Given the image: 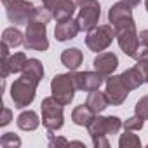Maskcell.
<instances>
[{
    "label": "cell",
    "instance_id": "cell-2",
    "mask_svg": "<svg viewBox=\"0 0 148 148\" xmlns=\"http://www.w3.org/2000/svg\"><path fill=\"white\" fill-rule=\"evenodd\" d=\"M51 91L52 96L61 103V105H70L73 96L77 91V84H75V73H59L51 80Z\"/></svg>",
    "mask_w": 148,
    "mask_h": 148
},
{
    "label": "cell",
    "instance_id": "cell-15",
    "mask_svg": "<svg viewBox=\"0 0 148 148\" xmlns=\"http://www.w3.org/2000/svg\"><path fill=\"white\" fill-rule=\"evenodd\" d=\"M79 32H80V28H79L77 19L68 18V19H64V21H58V25H56V28H54V37H56V40H59V42H66V40L75 38Z\"/></svg>",
    "mask_w": 148,
    "mask_h": 148
},
{
    "label": "cell",
    "instance_id": "cell-31",
    "mask_svg": "<svg viewBox=\"0 0 148 148\" xmlns=\"http://www.w3.org/2000/svg\"><path fill=\"white\" fill-rule=\"evenodd\" d=\"M12 120V112L9 108H2V119H0V125H7Z\"/></svg>",
    "mask_w": 148,
    "mask_h": 148
},
{
    "label": "cell",
    "instance_id": "cell-25",
    "mask_svg": "<svg viewBox=\"0 0 148 148\" xmlns=\"http://www.w3.org/2000/svg\"><path fill=\"white\" fill-rule=\"evenodd\" d=\"M134 112H136V115H138V117H141L143 120H148V96L141 98V99L136 103Z\"/></svg>",
    "mask_w": 148,
    "mask_h": 148
},
{
    "label": "cell",
    "instance_id": "cell-21",
    "mask_svg": "<svg viewBox=\"0 0 148 148\" xmlns=\"http://www.w3.org/2000/svg\"><path fill=\"white\" fill-rule=\"evenodd\" d=\"M122 79H124V82H125V86L132 91V89H138L139 86H143L146 80H145V77H143V73L134 66V68H129V70H125L124 73H122Z\"/></svg>",
    "mask_w": 148,
    "mask_h": 148
},
{
    "label": "cell",
    "instance_id": "cell-22",
    "mask_svg": "<svg viewBox=\"0 0 148 148\" xmlns=\"http://www.w3.org/2000/svg\"><path fill=\"white\" fill-rule=\"evenodd\" d=\"M2 42H5L9 47H18V45H21V44H25V38H23V33H21L18 28L11 26V28H5V30H4V33H2Z\"/></svg>",
    "mask_w": 148,
    "mask_h": 148
},
{
    "label": "cell",
    "instance_id": "cell-13",
    "mask_svg": "<svg viewBox=\"0 0 148 148\" xmlns=\"http://www.w3.org/2000/svg\"><path fill=\"white\" fill-rule=\"evenodd\" d=\"M26 63H28V59H26L25 52H16V54L9 56L7 59H2L0 61V66H2V79H7L11 73H23Z\"/></svg>",
    "mask_w": 148,
    "mask_h": 148
},
{
    "label": "cell",
    "instance_id": "cell-18",
    "mask_svg": "<svg viewBox=\"0 0 148 148\" xmlns=\"http://www.w3.org/2000/svg\"><path fill=\"white\" fill-rule=\"evenodd\" d=\"M21 77L35 82V84H40V80L44 79V66L38 59H28L23 73H21Z\"/></svg>",
    "mask_w": 148,
    "mask_h": 148
},
{
    "label": "cell",
    "instance_id": "cell-1",
    "mask_svg": "<svg viewBox=\"0 0 148 148\" xmlns=\"http://www.w3.org/2000/svg\"><path fill=\"white\" fill-rule=\"evenodd\" d=\"M25 47L28 51H38V52L47 51V47H49V40H47V23L38 21V19H32L26 25Z\"/></svg>",
    "mask_w": 148,
    "mask_h": 148
},
{
    "label": "cell",
    "instance_id": "cell-4",
    "mask_svg": "<svg viewBox=\"0 0 148 148\" xmlns=\"http://www.w3.org/2000/svg\"><path fill=\"white\" fill-rule=\"evenodd\" d=\"M7 11V18L14 25H28L37 12V7L26 0H2Z\"/></svg>",
    "mask_w": 148,
    "mask_h": 148
},
{
    "label": "cell",
    "instance_id": "cell-11",
    "mask_svg": "<svg viewBox=\"0 0 148 148\" xmlns=\"http://www.w3.org/2000/svg\"><path fill=\"white\" fill-rule=\"evenodd\" d=\"M108 21L113 28H119V26H124V25L134 21L132 19V7L127 2H124V0L113 4L108 11Z\"/></svg>",
    "mask_w": 148,
    "mask_h": 148
},
{
    "label": "cell",
    "instance_id": "cell-29",
    "mask_svg": "<svg viewBox=\"0 0 148 148\" xmlns=\"http://www.w3.org/2000/svg\"><path fill=\"white\" fill-rule=\"evenodd\" d=\"M92 145H94L96 148H108V146H110L108 136H99V138H94V139H92Z\"/></svg>",
    "mask_w": 148,
    "mask_h": 148
},
{
    "label": "cell",
    "instance_id": "cell-19",
    "mask_svg": "<svg viewBox=\"0 0 148 148\" xmlns=\"http://www.w3.org/2000/svg\"><path fill=\"white\" fill-rule=\"evenodd\" d=\"M84 61V56H82V51H79L77 47H73V49H66L63 51L61 54V63L70 70V71H75Z\"/></svg>",
    "mask_w": 148,
    "mask_h": 148
},
{
    "label": "cell",
    "instance_id": "cell-14",
    "mask_svg": "<svg viewBox=\"0 0 148 148\" xmlns=\"http://www.w3.org/2000/svg\"><path fill=\"white\" fill-rule=\"evenodd\" d=\"M94 70L99 71L101 75L108 77L117 70L119 66V58L113 54V52H99L96 58H94Z\"/></svg>",
    "mask_w": 148,
    "mask_h": 148
},
{
    "label": "cell",
    "instance_id": "cell-33",
    "mask_svg": "<svg viewBox=\"0 0 148 148\" xmlns=\"http://www.w3.org/2000/svg\"><path fill=\"white\" fill-rule=\"evenodd\" d=\"M138 37H139V44H146L148 45V30H141L138 33Z\"/></svg>",
    "mask_w": 148,
    "mask_h": 148
},
{
    "label": "cell",
    "instance_id": "cell-17",
    "mask_svg": "<svg viewBox=\"0 0 148 148\" xmlns=\"http://www.w3.org/2000/svg\"><path fill=\"white\" fill-rule=\"evenodd\" d=\"M94 117H96V113H94L87 105H79V106L73 108V112H71V120H73V124H77V125H80V127H87V125L94 120Z\"/></svg>",
    "mask_w": 148,
    "mask_h": 148
},
{
    "label": "cell",
    "instance_id": "cell-6",
    "mask_svg": "<svg viewBox=\"0 0 148 148\" xmlns=\"http://www.w3.org/2000/svg\"><path fill=\"white\" fill-rule=\"evenodd\" d=\"M37 86L38 84H35V82H32L25 77H19L18 80H14L12 86H11V98L14 101V106L16 108H25V106L32 105V101L35 99Z\"/></svg>",
    "mask_w": 148,
    "mask_h": 148
},
{
    "label": "cell",
    "instance_id": "cell-12",
    "mask_svg": "<svg viewBox=\"0 0 148 148\" xmlns=\"http://www.w3.org/2000/svg\"><path fill=\"white\" fill-rule=\"evenodd\" d=\"M103 82H105V75H101L99 71H79V73H75L77 89L86 91V92L99 89Z\"/></svg>",
    "mask_w": 148,
    "mask_h": 148
},
{
    "label": "cell",
    "instance_id": "cell-26",
    "mask_svg": "<svg viewBox=\"0 0 148 148\" xmlns=\"http://www.w3.org/2000/svg\"><path fill=\"white\" fill-rule=\"evenodd\" d=\"M143 124H145V120L141 117L134 115V117H131L124 122V129L125 131H139V129H143Z\"/></svg>",
    "mask_w": 148,
    "mask_h": 148
},
{
    "label": "cell",
    "instance_id": "cell-32",
    "mask_svg": "<svg viewBox=\"0 0 148 148\" xmlns=\"http://www.w3.org/2000/svg\"><path fill=\"white\" fill-rule=\"evenodd\" d=\"M42 4H44V7H45L49 12H52L54 7H56V4H58V0H42Z\"/></svg>",
    "mask_w": 148,
    "mask_h": 148
},
{
    "label": "cell",
    "instance_id": "cell-5",
    "mask_svg": "<svg viewBox=\"0 0 148 148\" xmlns=\"http://www.w3.org/2000/svg\"><path fill=\"white\" fill-rule=\"evenodd\" d=\"M113 38H117V32L112 25H99L96 28H92L91 32H87L86 37V45L94 51V52H101L105 49L110 47V44L113 42Z\"/></svg>",
    "mask_w": 148,
    "mask_h": 148
},
{
    "label": "cell",
    "instance_id": "cell-27",
    "mask_svg": "<svg viewBox=\"0 0 148 148\" xmlns=\"http://www.w3.org/2000/svg\"><path fill=\"white\" fill-rule=\"evenodd\" d=\"M132 58H134L136 61H139V59H148V45H146V44H139Z\"/></svg>",
    "mask_w": 148,
    "mask_h": 148
},
{
    "label": "cell",
    "instance_id": "cell-28",
    "mask_svg": "<svg viewBox=\"0 0 148 148\" xmlns=\"http://www.w3.org/2000/svg\"><path fill=\"white\" fill-rule=\"evenodd\" d=\"M49 145H51V146H66V145H70V143H68V139H64V138H54L52 131H49Z\"/></svg>",
    "mask_w": 148,
    "mask_h": 148
},
{
    "label": "cell",
    "instance_id": "cell-3",
    "mask_svg": "<svg viewBox=\"0 0 148 148\" xmlns=\"http://www.w3.org/2000/svg\"><path fill=\"white\" fill-rule=\"evenodd\" d=\"M63 106L54 96H49L42 101L40 110H42V124L47 131H59L64 124V117H63Z\"/></svg>",
    "mask_w": 148,
    "mask_h": 148
},
{
    "label": "cell",
    "instance_id": "cell-8",
    "mask_svg": "<svg viewBox=\"0 0 148 148\" xmlns=\"http://www.w3.org/2000/svg\"><path fill=\"white\" fill-rule=\"evenodd\" d=\"M122 120L119 117H99L96 115L94 120L87 125L91 138H99V136H113L120 131Z\"/></svg>",
    "mask_w": 148,
    "mask_h": 148
},
{
    "label": "cell",
    "instance_id": "cell-20",
    "mask_svg": "<svg viewBox=\"0 0 148 148\" xmlns=\"http://www.w3.org/2000/svg\"><path fill=\"white\" fill-rule=\"evenodd\" d=\"M38 125H40V120L33 110H26L18 117V127L23 131H35Z\"/></svg>",
    "mask_w": 148,
    "mask_h": 148
},
{
    "label": "cell",
    "instance_id": "cell-35",
    "mask_svg": "<svg viewBox=\"0 0 148 148\" xmlns=\"http://www.w3.org/2000/svg\"><path fill=\"white\" fill-rule=\"evenodd\" d=\"M145 4H146V11H148V0H146V2H145Z\"/></svg>",
    "mask_w": 148,
    "mask_h": 148
},
{
    "label": "cell",
    "instance_id": "cell-7",
    "mask_svg": "<svg viewBox=\"0 0 148 148\" xmlns=\"http://www.w3.org/2000/svg\"><path fill=\"white\" fill-rule=\"evenodd\" d=\"M99 16H101V5L98 0H84L77 16L80 32H91L92 28H96L99 23Z\"/></svg>",
    "mask_w": 148,
    "mask_h": 148
},
{
    "label": "cell",
    "instance_id": "cell-16",
    "mask_svg": "<svg viewBox=\"0 0 148 148\" xmlns=\"http://www.w3.org/2000/svg\"><path fill=\"white\" fill-rule=\"evenodd\" d=\"M86 105H87V106L96 113V115H99L101 112H105V110H106V106L110 105V101H108L106 92H101L99 89H96V91H91V92H89Z\"/></svg>",
    "mask_w": 148,
    "mask_h": 148
},
{
    "label": "cell",
    "instance_id": "cell-23",
    "mask_svg": "<svg viewBox=\"0 0 148 148\" xmlns=\"http://www.w3.org/2000/svg\"><path fill=\"white\" fill-rule=\"evenodd\" d=\"M119 146L120 148H139L141 146V141L136 134H132V131H127L120 136L119 139Z\"/></svg>",
    "mask_w": 148,
    "mask_h": 148
},
{
    "label": "cell",
    "instance_id": "cell-10",
    "mask_svg": "<svg viewBox=\"0 0 148 148\" xmlns=\"http://www.w3.org/2000/svg\"><path fill=\"white\" fill-rule=\"evenodd\" d=\"M129 91H131V89L125 86L122 75H112V77L106 80V91H105V92H106V96H108V101H110L112 105H115V106H119V105H122V103L125 101Z\"/></svg>",
    "mask_w": 148,
    "mask_h": 148
},
{
    "label": "cell",
    "instance_id": "cell-30",
    "mask_svg": "<svg viewBox=\"0 0 148 148\" xmlns=\"http://www.w3.org/2000/svg\"><path fill=\"white\" fill-rule=\"evenodd\" d=\"M136 68L143 73L145 80L148 82V59H139V61H138V64H136Z\"/></svg>",
    "mask_w": 148,
    "mask_h": 148
},
{
    "label": "cell",
    "instance_id": "cell-24",
    "mask_svg": "<svg viewBox=\"0 0 148 148\" xmlns=\"http://www.w3.org/2000/svg\"><path fill=\"white\" fill-rule=\"evenodd\" d=\"M0 145H2V148H18L21 146V139L14 134V132H5L2 138H0Z\"/></svg>",
    "mask_w": 148,
    "mask_h": 148
},
{
    "label": "cell",
    "instance_id": "cell-9",
    "mask_svg": "<svg viewBox=\"0 0 148 148\" xmlns=\"http://www.w3.org/2000/svg\"><path fill=\"white\" fill-rule=\"evenodd\" d=\"M115 32H117V42H119L120 49L124 51V54L132 58L136 49H138V45H139V37H138L134 21H131V23H127L124 26L115 28Z\"/></svg>",
    "mask_w": 148,
    "mask_h": 148
},
{
    "label": "cell",
    "instance_id": "cell-34",
    "mask_svg": "<svg viewBox=\"0 0 148 148\" xmlns=\"http://www.w3.org/2000/svg\"><path fill=\"white\" fill-rule=\"evenodd\" d=\"M124 2H127L131 7H136V5H139V2H141V0H124Z\"/></svg>",
    "mask_w": 148,
    "mask_h": 148
}]
</instances>
